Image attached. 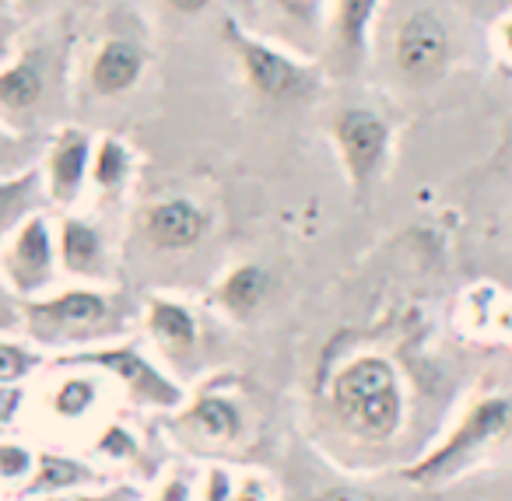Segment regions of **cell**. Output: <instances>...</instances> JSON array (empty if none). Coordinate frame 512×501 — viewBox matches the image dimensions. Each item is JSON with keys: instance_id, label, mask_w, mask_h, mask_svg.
<instances>
[{"instance_id": "obj_18", "label": "cell", "mask_w": 512, "mask_h": 501, "mask_svg": "<svg viewBox=\"0 0 512 501\" xmlns=\"http://www.w3.org/2000/svg\"><path fill=\"white\" fill-rule=\"evenodd\" d=\"M274 291V274L264 263H235L211 291V302L221 316H228L232 323H246L249 316L264 309V302Z\"/></svg>"}, {"instance_id": "obj_39", "label": "cell", "mask_w": 512, "mask_h": 501, "mask_svg": "<svg viewBox=\"0 0 512 501\" xmlns=\"http://www.w3.org/2000/svg\"><path fill=\"white\" fill-rule=\"evenodd\" d=\"M11 4H15V8L22 11V15H43V11L50 8L53 0H11Z\"/></svg>"}, {"instance_id": "obj_32", "label": "cell", "mask_w": 512, "mask_h": 501, "mask_svg": "<svg viewBox=\"0 0 512 501\" xmlns=\"http://www.w3.org/2000/svg\"><path fill=\"white\" fill-rule=\"evenodd\" d=\"M204 501H235V477L232 470H221V466H211L204 477Z\"/></svg>"}, {"instance_id": "obj_33", "label": "cell", "mask_w": 512, "mask_h": 501, "mask_svg": "<svg viewBox=\"0 0 512 501\" xmlns=\"http://www.w3.org/2000/svg\"><path fill=\"white\" fill-rule=\"evenodd\" d=\"M313 501H386V498H379V494L365 491V487L341 484V487H327V491H320Z\"/></svg>"}, {"instance_id": "obj_19", "label": "cell", "mask_w": 512, "mask_h": 501, "mask_svg": "<svg viewBox=\"0 0 512 501\" xmlns=\"http://www.w3.org/2000/svg\"><path fill=\"white\" fill-rule=\"evenodd\" d=\"M60 372L57 386H50V414L64 424L85 421L102 400V386H106V375H99L95 368L81 365H53Z\"/></svg>"}, {"instance_id": "obj_7", "label": "cell", "mask_w": 512, "mask_h": 501, "mask_svg": "<svg viewBox=\"0 0 512 501\" xmlns=\"http://www.w3.org/2000/svg\"><path fill=\"white\" fill-rule=\"evenodd\" d=\"M337 158H341L344 179L358 200L369 197L379 183L393 155V123L372 106H344L330 120Z\"/></svg>"}, {"instance_id": "obj_31", "label": "cell", "mask_w": 512, "mask_h": 501, "mask_svg": "<svg viewBox=\"0 0 512 501\" xmlns=\"http://www.w3.org/2000/svg\"><path fill=\"white\" fill-rule=\"evenodd\" d=\"M25 400H29L25 382H18V386H0V428L4 431L15 428L18 417H22V410H25Z\"/></svg>"}, {"instance_id": "obj_25", "label": "cell", "mask_w": 512, "mask_h": 501, "mask_svg": "<svg viewBox=\"0 0 512 501\" xmlns=\"http://www.w3.org/2000/svg\"><path fill=\"white\" fill-rule=\"evenodd\" d=\"M505 295L495 284H477L463 295V319L474 333H495L498 309H502Z\"/></svg>"}, {"instance_id": "obj_38", "label": "cell", "mask_w": 512, "mask_h": 501, "mask_svg": "<svg viewBox=\"0 0 512 501\" xmlns=\"http://www.w3.org/2000/svg\"><path fill=\"white\" fill-rule=\"evenodd\" d=\"M495 333H498V337H509V340H512V298H505L502 309H498Z\"/></svg>"}, {"instance_id": "obj_10", "label": "cell", "mask_w": 512, "mask_h": 501, "mask_svg": "<svg viewBox=\"0 0 512 501\" xmlns=\"http://www.w3.org/2000/svg\"><path fill=\"white\" fill-rule=\"evenodd\" d=\"M92 155H95V137L85 127L64 123V127H57L46 137L39 172H43L50 207L71 211L74 204H81V197L92 186Z\"/></svg>"}, {"instance_id": "obj_35", "label": "cell", "mask_w": 512, "mask_h": 501, "mask_svg": "<svg viewBox=\"0 0 512 501\" xmlns=\"http://www.w3.org/2000/svg\"><path fill=\"white\" fill-rule=\"evenodd\" d=\"M235 501H267V487L260 477L235 480Z\"/></svg>"}, {"instance_id": "obj_1", "label": "cell", "mask_w": 512, "mask_h": 501, "mask_svg": "<svg viewBox=\"0 0 512 501\" xmlns=\"http://www.w3.org/2000/svg\"><path fill=\"white\" fill-rule=\"evenodd\" d=\"M137 305L113 284H67L25 302L22 337L39 351L78 354L88 347L127 340Z\"/></svg>"}, {"instance_id": "obj_5", "label": "cell", "mask_w": 512, "mask_h": 501, "mask_svg": "<svg viewBox=\"0 0 512 501\" xmlns=\"http://www.w3.org/2000/svg\"><path fill=\"white\" fill-rule=\"evenodd\" d=\"M221 39L239 64V74L256 99L274 106H295L320 92V67L306 64L302 57L288 53L285 46L256 36L235 15L221 18Z\"/></svg>"}, {"instance_id": "obj_8", "label": "cell", "mask_w": 512, "mask_h": 501, "mask_svg": "<svg viewBox=\"0 0 512 501\" xmlns=\"http://www.w3.org/2000/svg\"><path fill=\"white\" fill-rule=\"evenodd\" d=\"M0 277L22 302L43 298L60 288V256H57V221L46 211L32 214L18 225L0 246Z\"/></svg>"}, {"instance_id": "obj_23", "label": "cell", "mask_w": 512, "mask_h": 501, "mask_svg": "<svg viewBox=\"0 0 512 501\" xmlns=\"http://www.w3.org/2000/svg\"><path fill=\"white\" fill-rule=\"evenodd\" d=\"M43 148H46V141L15 134L8 123H0V179L36 169L39 158H43Z\"/></svg>"}, {"instance_id": "obj_26", "label": "cell", "mask_w": 512, "mask_h": 501, "mask_svg": "<svg viewBox=\"0 0 512 501\" xmlns=\"http://www.w3.org/2000/svg\"><path fill=\"white\" fill-rule=\"evenodd\" d=\"M95 452L109 463H134L141 459V442L127 424H109L99 438H95Z\"/></svg>"}, {"instance_id": "obj_40", "label": "cell", "mask_w": 512, "mask_h": 501, "mask_svg": "<svg viewBox=\"0 0 512 501\" xmlns=\"http://www.w3.org/2000/svg\"><path fill=\"white\" fill-rule=\"evenodd\" d=\"M4 435H8V431H4V428H0V438H4Z\"/></svg>"}, {"instance_id": "obj_11", "label": "cell", "mask_w": 512, "mask_h": 501, "mask_svg": "<svg viewBox=\"0 0 512 501\" xmlns=\"http://www.w3.org/2000/svg\"><path fill=\"white\" fill-rule=\"evenodd\" d=\"M211 225V211L183 193L155 197L137 211V232L155 253H190L211 235Z\"/></svg>"}, {"instance_id": "obj_28", "label": "cell", "mask_w": 512, "mask_h": 501, "mask_svg": "<svg viewBox=\"0 0 512 501\" xmlns=\"http://www.w3.org/2000/svg\"><path fill=\"white\" fill-rule=\"evenodd\" d=\"M22 32H25V15L11 0H0V64H8L15 57V50L22 46Z\"/></svg>"}, {"instance_id": "obj_24", "label": "cell", "mask_w": 512, "mask_h": 501, "mask_svg": "<svg viewBox=\"0 0 512 501\" xmlns=\"http://www.w3.org/2000/svg\"><path fill=\"white\" fill-rule=\"evenodd\" d=\"M36 459H39V449L4 435L0 438V484L18 494L29 484L32 473H36Z\"/></svg>"}, {"instance_id": "obj_21", "label": "cell", "mask_w": 512, "mask_h": 501, "mask_svg": "<svg viewBox=\"0 0 512 501\" xmlns=\"http://www.w3.org/2000/svg\"><path fill=\"white\" fill-rule=\"evenodd\" d=\"M137 169L134 148L123 137L102 134L95 137V155H92V190H99L102 197H120L130 186Z\"/></svg>"}, {"instance_id": "obj_15", "label": "cell", "mask_w": 512, "mask_h": 501, "mask_svg": "<svg viewBox=\"0 0 512 501\" xmlns=\"http://www.w3.org/2000/svg\"><path fill=\"white\" fill-rule=\"evenodd\" d=\"M383 0H334L327 22V53L337 74H355L369 60L372 29Z\"/></svg>"}, {"instance_id": "obj_14", "label": "cell", "mask_w": 512, "mask_h": 501, "mask_svg": "<svg viewBox=\"0 0 512 501\" xmlns=\"http://www.w3.org/2000/svg\"><path fill=\"white\" fill-rule=\"evenodd\" d=\"M141 326L162 361H190L200 347V319L190 302L172 295H148L141 305Z\"/></svg>"}, {"instance_id": "obj_27", "label": "cell", "mask_w": 512, "mask_h": 501, "mask_svg": "<svg viewBox=\"0 0 512 501\" xmlns=\"http://www.w3.org/2000/svg\"><path fill=\"white\" fill-rule=\"evenodd\" d=\"M39 501H148V494L141 491L130 480L109 487H88V491H74V494H60V498H39Z\"/></svg>"}, {"instance_id": "obj_29", "label": "cell", "mask_w": 512, "mask_h": 501, "mask_svg": "<svg viewBox=\"0 0 512 501\" xmlns=\"http://www.w3.org/2000/svg\"><path fill=\"white\" fill-rule=\"evenodd\" d=\"M25 323V302L0 277V337H22Z\"/></svg>"}, {"instance_id": "obj_2", "label": "cell", "mask_w": 512, "mask_h": 501, "mask_svg": "<svg viewBox=\"0 0 512 501\" xmlns=\"http://www.w3.org/2000/svg\"><path fill=\"white\" fill-rule=\"evenodd\" d=\"M71 36L64 29H46L0 64V123L15 134L46 137L64 127L67 92H71Z\"/></svg>"}, {"instance_id": "obj_16", "label": "cell", "mask_w": 512, "mask_h": 501, "mask_svg": "<svg viewBox=\"0 0 512 501\" xmlns=\"http://www.w3.org/2000/svg\"><path fill=\"white\" fill-rule=\"evenodd\" d=\"M148 74V50L130 36H106L88 57V92L99 99H123L141 88Z\"/></svg>"}, {"instance_id": "obj_34", "label": "cell", "mask_w": 512, "mask_h": 501, "mask_svg": "<svg viewBox=\"0 0 512 501\" xmlns=\"http://www.w3.org/2000/svg\"><path fill=\"white\" fill-rule=\"evenodd\" d=\"M162 4L179 18H200L204 11L214 8V0H162Z\"/></svg>"}, {"instance_id": "obj_30", "label": "cell", "mask_w": 512, "mask_h": 501, "mask_svg": "<svg viewBox=\"0 0 512 501\" xmlns=\"http://www.w3.org/2000/svg\"><path fill=\"white\" fill-rule=\"evenodd\" d=\"M488 43H491V53L502 67H512V8L502 11V15L491 22V32H488Z\"/></svg>"}, {"instance_id": "obj_17", "label": "cell", "mask_w": 512, "mask_h": 501, "mask_svg": "<svg viewBox=\"0 0 512 501\" xmlns=\"http://www.w3.org/2000/svg\"><path fill=\"white\" fill-rule=\"evenodd\" d=\"M88 487H102V470L78 456L67 452H50L39 449L36 473L29 477V484L15 494V501H39V498H60V494L88 491Z\"/></svg>"}, {"instance_id": "obj_13", "label": "cell", "mask_w": 512, "mask_h": 501, "mask_svg": "<svg viewBox=\"0 0 512 501\" xmlns=\"http://www.w3.org/2000/svg\"><path fill=\"white\" fill-rule=\"evenodd\" d=\"M176 414H179V431L190 442H200L204 449H235L249 435L246 410L228 393L204 389L200 396L186 400V407L176 410Z\"/></svg>"}, {"instance_id": "obj_36", "label": "cell", "mask_w": 512, "mask_h": 501, "mask_svg": "<svg viewBox=\"0 0 512 501\" xmlns=\"http://www.w3.org/2000/svg\"><path fill=\"white\" fill-rule=\"evenodd\" d=\"M158 501H193V484L186 477H169Z\"/></svg>"}, {"instance_id": "obj_3", "label": "cell", "mask_w": 512, "mask_h": 501, "mask_svg": "<svg viewBox=\"0 0 512 501\" xmlns=\"http://www.w3.org/2000/svg\"><path fill=\"white\" fill-rule=\"evenodd\" d=\"M327 410L355 442H393L407 421L404 375L386 354H355L330 375Z\"/></svg>"}, {"instance_id": "obj_20", "label": "cell", "mask_w": 512, "mask_h": 501, "mask_svg": "<svg viewBox=\"0 0 512 501\" xmlns=\"http://www.w3.org/2000/svg\"><path fill=\"white\" fill-rule=\"evenodd\" d=\"M46 207H50V200H46L39 165L29 172H18V176L0 179V246L8 242V235L15 232L18 225H25L32 214L46 211Z\"/></svg>"}, {"instance_id": "obj_4", "label": "cell", "mask_w": 512, "mask_h": 501, "mask_svg": "<svg viewBox=\"0 0 512 501\" xmlns=\"http://www.w3.org/2000/svg\"><path fill=\"white\" fill-rule=\"evenodd\" d=\"M512 431V396L484 393L460 414V421L439 438L428 452H421L414 463L400 470V477L414 487H435L442 480L456 477L467 463H474L481 452L502 442Z\"/></svg>"}, {"instance_id": "obj_12", "label": "cell", "mask_w": 512, "mask_h": 501, "mask_svg": "<svg viewBox=\"0 0 512 501\" xmlns=\"http://www.w3.org/2000/svg\"><path fill=\"white\" fill-rule=\"evenodd\" d=\"M60 274L74 284H113L116 260L106 232L85 214L64 211L57 218Z\"/></svg>"}, {"instance_id": "obj_9", "label": "cell", "mask_w": 512, "mask_h": 501, "mask_svg": "<svg viewBox=\"0 0 512 501\" xmlns=\"http://www.w3.org/2000/svg\"><path fill=\"white\" fill-rule=\"evenodd\" d=\"M453 60V36L449 25L432 8H418L393 32V67L414 88L435 85L449 71Z\"/></svg>"}, {"instance_id": "obj_6", "label": "cell", "mask_w": 512, "mask_h": 501, "mask_svg": "<svg viewBox=\"0 0 512 501\" xmlns=\"http://www.w3.org/2000/svg\"><path fill=\"white\" fill-rule=\"evenodd\" d=\"M53 365H81L95 368L99 375H106V382H113L130 407L137 410H158V414H176L186 407V389L179 386V379L165 365H158L141 344L134 340H113V344L88 347L78 354H60L53 358Z\"/></svg>"}, {"instance_id": "obj_37", "label": "cell", "mask_w": 512, "mask_h": 501, "mask_svg": "<svg viewBox=\"0 0 512 501\" xmlns=\"http://www.w3.org/2000/svg\"><path fill=\"white\" fill-rule=\"evenodd\" d=\"M285 15H295V18H316L323 8V0H274Z\"/></svg>"}, {"instance_id": "obj_22", "label": "cell", "mask_w": 512, "mask_h": 501, "mask_svg": "<svg viewBox=\"0 0 512 501\" xmlns=\"http://www.w3.org/2000/svg\"><path fill=\"white\" fill-rule=\"evenodd\" d=\"M46 365V354L25 337H0V386L29 382Z\"/></svg>"}]
</instances>
